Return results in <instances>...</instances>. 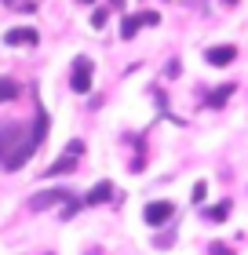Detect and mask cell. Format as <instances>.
<instances>
[{"mask_svg":"<svg viewBox=\"0 0 248 255\" xmlns=\"http://www.w3.org/2000/svg\"><path fill=\"white\" fill-rule=\"evenodd\" d=\"M80 157H84V142H80V138H73V142L66 146V153L58 157L55 164H51L48 171H44V175H48V179H58V175H69V171H77V160H80Z\"/></svg>","mask_w":248,"mask_h":255,"instance_id":"obj_1","label":"cell"},{"mask_svg":"<svg viewBox=\"0 0 248 255\" xmlns=\"http://www.w3.org/2000/svg\"><path fill=\"white\" fill-rule=\"evenodd\" d=\"M91 73H95L91 59H88V55H77L73 73H69V88H73L77 95H88V91H91Z\"/></svg>","mask_w":248,"mask_h":255,"instance_id":"obj_2","label":"cell"},{"mask_svg":"<svg viewBox=\"0 0 248 255\" xmlns=\"http://www.w3.org/2000/svg\"><path fill=\"white\" fill-rule=\"evenodd\" d=\"M172 212L175 208L168 204V201H150L146 208H143V219H146V226H164L172 219Z\"/></svg>","mask_w":248,"mask_h":255,"instance_id":"obj_3","label":"cell"},{"mask_svg":"<svg viewBox=\"0 0 248 255\" xmlns=\"http://www.w3.org/2000/svg\"><path fill=\"white\" fill-rule=\"evenodd\" d=\"M58 201H73V193H69V190H48V193H33V197H29V208H33V212H44V208H55Z\"/></svg>","mask_w":248,"mask_h":255,"instance_id":"obj_4","label":"cell"},{"mask_svg":"<svg viewBox=\"0 0 248 255\" xmlns=\"http://www.w3.org/2000/svg\"><path fill=\"white\" fill-rule=\"evenodd\" d=\"M205 59H208V66H230L238 59V48H234V44H216V48L205 51Z\"/></svg>","mask_w":248,"mask_h":255,"instance_id":"obj_5","label":"cell"},{"mask_svg":"<svg viewBox=\"0 0 248 255\" xmlns=\"http://www.w3.org/2000/svg\"><path fill=\"white\" fill-rule=\"evenodd\" d=\"M4 44H11V48H18V44L33 48V44H37V29H7L4 33Z\"/></svg>","mask_w":248,"mask_h":255,"instance_id":"obj_6","label":"cell"},{"mask_svg":"<svg viewBox=\"0 0 248 255\" xmlns=\"http://www.w3.org/2000/svg\"><path fill=\"white\" fill-rule=\"evenodd\" d=\"M113 197V186L110 182H95V186L88 190V197H84V204H106Z\"/></svg>","mask_w":248,"mask_h":255,"instance_id":"obj_7","label":"cell"},{"mask_svg":"<svg viewBox=\"0 0 248 255\" xmlns=\"http://www.w3.org/2000/svg\"><path fill=\"white\" fill-rule=\"evenodd\" d=\"M33 142H37V149H40V142H44V135H48V113L44 110H37V124H33Z\"/></svg>","mask_w":248,"mask_h":255,"instance_id":"obj_8","label":"cell"},{"mask_svg":"<svg viewBox=\"0 0 248 255\" xmlns=\"http://www.w3.org/2000/svg\"><path fill=\"white\" fill-rule=\"evenodd\" d=\"M11 99H18V80L0 77V102H11Z\"/></svg>","mask_w":248,"mask_h":255,"instance_id":"obj_9","label":"cell"},{"mask_svg":"<svg viewBox=\"0 0 248 255\" xmlns=\"http://www.w3.org/2000/svg\"><path fill=\"white\" fill-rule=\"evenodd\" d=\"M135 29H139V15H128V18L121 22V37H124V40H132V37H135Z\"/></svg>","mask_w":248,"mask_h":255,"instance_id":"obj_10","label":"cell"},{"mask_svg":"<svg viewBox=\"0 0 248 255\" xmlns=\"http://www.w3.org/2000/svg\"><path fill=\"white\" fill-rule=\"evenodd\" d=\"M227 215H230V201H223V204H216V208H208V219H212V223H223Z\"/></svg>","mask_w":248,"mask_h":255,"instance_id":"obj_11","label":"cell"},{"mask_svg":"<svg viewBox=\"0 0 248 255\" xmlns=\"http://www.w3.org/2000/svg\"><path fill=\"white\" fill-rule=\"evenodd\" d=\"M230 91H234L230 84H227V88H219V91H216V95H212L208 102H212V106H223V102H227V99H230Z\"/></svg>","mask_w":248,"mask_h":255,"instance_id":"obj_12","label":"cell"},{"mask_svg":"<svg viewBox=\"0 0 248 255\" xmlns=\"http://www.w3.org/2000/svg\"><path fill=\"white\" fill-rule=\"evenodd\" d=\"M208 255H234V248H230V245H219V241H212V245H208Z\"/></svg>","mask_w":248,"mask_h":255,"instance_id":"obj_13","label":"cell"},{"mask_svg":"<svg viewBox=\"0 0 248 255\" xmlns=\"http://www.w3.org/2000/svg\"><path fill=\"white\" fill-rule=\"evenodd\" d=\"M205 193H208V182H197L194 193H190V201H194V204H201V201H205Z\"/></svg>","mask_w":248,"mask_h":255,"instance_id":"obj_14","label":"cell"},{"mask_svg":"<svg viewBox=\"0 0 248 255\" xmlns=\"http://www.w3.org/2000/svg\"><path fill=\"white\" fill-rule=\"evenodd\" d=\"M139 22H146V26H157L161 15H157V11H143V15H139Z\"/></svg>","mask_w":248,"mask_h":255,"instance_id":"obj_15","label":"cell"},{"mask_svg":"<svg viewBox=\"0 0 248 255\" xmlns=\"http://www.w3.org/2000/svg\"><path fill=\"white\" fill-rule=\"evenodd\" d=\"M106 15H110L106 7H95V15H91V26H106Z\"/></svg>","mask_w":248,"mask_h":255,"instance_id":"obj_16","label":"cell"},{"mask_svg":"<svg viewBox=\"0 0 248 255\" xmlns=\"http://www.w3.org/2000/svg\"><path fill=\"white\" fill-rule=\"evenodd\" d=\"M110 7H124V0H110Z\"/></svg>","mask_w":248,"mask_h":255,"instance_id":"obj_17","label":"cell"},{"mask_svg":"<svg viewBox=\"0 0 248 255\" xmlns=\"http://www.w3.org/2000/svg\"><path fill=\"white\" fill-rule=\"evenodd\" d=\"M80 4H95V0H80Z\"/></svg>","mask_w":248,"mask_h":255,"instance_id":"obj_18","label":"cell"}]
</instances>
